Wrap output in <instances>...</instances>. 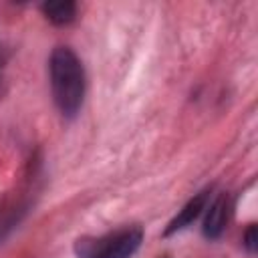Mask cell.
I'll return each instance as SVG.
<instances>
[{
  "instance_id": "cell-1",
  "label": "cell",
  "mask_w": 258,
  "mask_h": 258,
  "mask_svg": "<svg viewBox=\"0 0 258 258\" xmlns=\"http://www.w3.org/2000/svg\"><path fill=\"white\" fill-rule=\"evenodd\" d=\"M50 91L56 109L64 117H75L85 99V69L69 46H56L48 58Z\"/></svg>"
},
{
  "instance_id": "cell-2",
  "label": "cell",
  "mask_w": 258,
  "mask_h": 258,
  "mask_svg": "<svg viewBox=\"0 0 258 258\" xmlns=\"http://www.w3.org/2000/svg\"><path fill=\"white\" fill-rule=\"evenodd\" d=\"M141 228H125L105 238L79 240L77 254L79 258H131L141 246Z\"/></svg>"
},
{
  "instance_id": "cell-3",
  "label": "cell",
  "mask_w": 258,
  "mask_h": 258,
  "mask_svg": "<svg viewBox=\"0 0 258 258\" xmlns=\"http://www.w3.org/2000/svg\"><path fill=\"white\" fill-rule=\"evenodd\" d=\"M228 216H230V198L226 194H220L210 204V210L206 214V220H204V226H202L204 236L208 240L220 238L226 224H228Z\"/></svg>"
},
{
  "instance_id": "cell-4",
  "label": "cell",
  "mask_w": 258,
  "mask_h": 258,
  "mask_svg": "<svg viewBox=\"0 0 258 258\" xmlns=\"http://www.w3.org/2000/svg\"><path fill=\"white\" fill-rule=\"evenodd\" d=\"M206 204H208V191H200V194H196L191 200H187L185 206L177 212V216L167 224L163 236H171V234H175V232L187 228L189 224H194V220L206 210Z\"/></svg>"
},
{
  "instance_id": "cell-5",
  "label": "cell",
  "mask_w": 258,
  "mask_h": 258,
  "mask_svg": "<svg viewBox=\"0 0 258 258\" xmlns=\"http://www.w3.org/2000/svg\"><path fill=\"white\" fill-rule=\"evenodd\" d=\"M42 14L56 26H64L75 20L77 14V4L71 0H56V2H44L40 6Z\"/></svg>"
},
{
  "instance_id": "cell-6",
  "label": "cell",
  "mask_w": 258,
  "mask_h": 258,
  "mask_svg": "<svg viewBox=\"0 0 258 258\" xmlns=\"http://www.w3.org/2000/svg\"><path fill=\"white\" fill-rule=\"evenodd\" d=\"M256 242H258V238H256V226L252 224V226L246 230V234H244V248H246L250 254H254V252H256Z\"/></svg>"
}]
</instances>
